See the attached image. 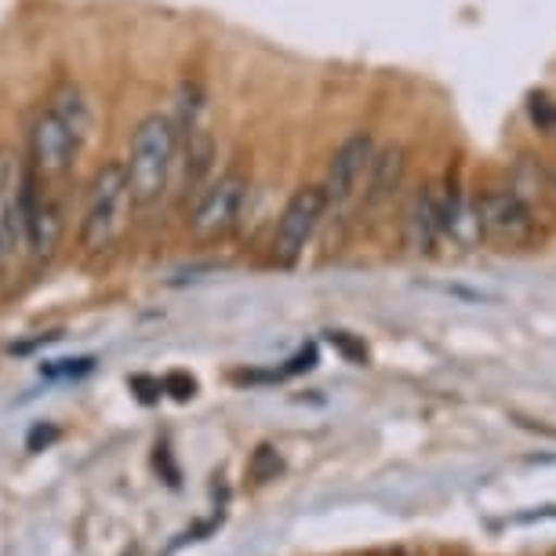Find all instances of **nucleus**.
<instances>
[{
	"instance_id": "aec40b11",
	"label": "nucleus",
	"mask_w": 556,
	"mask_h": 556,
	"mask_svg": "<svg viewBox=\"0 0 556 556\" xmlns=\"http://www.w3.org/2000/svg\"><path fill=\"white\" fill-rule=\"evenodd\" d=\"M528 113H531V121L539 124L542 131H553V124H556V102H549L545 96H534L528 102Z\"/></svg>"
},
{
	"instance_id": "bb28decb",
	"label": "nucleus",
	"mask_w": 556,
	"mask_h": 556,
	"mask_svg": "<svg viewBox=\"0 0 556 556\" xmlns=\"http://www.w3.org/2000/svg\"><path fill=\"white\" fill-rule=\"evenodd\" d=\"M553 131H556V124H553Z\"/></svg>"
},
{
	"instance_id": "423d86ee",
	"label": "nucleus",
	"mask_w": 556,
	"mask_h": 556,
	"mask_svg": "<svg viewBox=\"0 0 556 556\" xmlns=\"http://www.w3.org/2000/svg\"><path fill=\"white\" fill-rule=\"evenodd\" d=\"M371 156H375V135L371 131H353L334 146L328 172H324V182H320L324 197H328V212L331 207L350 204L353 197L361 193Z\"/></svg>"
},
{
	"instance_id": "6ab92c4d",
	"label": "nucleus",
	"mask_w": 556,
	"mask_h": 556,
	"mask_svg": "<svg viewBox=\"0 0 556 556\" xmlns=\"http://www.w3.org/2000/svg\"><path fill=\"white\" fill-rule=\"evenodd\" d=\"M128 386H131V393L139 396L142 404H156L164 396L161 379H150V375H135V379H128Z\"/></svg>"
},
{
	"instance_id": "f3484780",
	"label": "nucleus",
	"mask_w": 556,
	"mask_h": 556,
	"mask_svg": "<svg viewBox=\"0 0 556 556\" xmlns=\"http://www.w3.org/2000/svg\"><path fill=\"white\" fill-rule=\"evenodd\" d=\"M164 393L172 396V401L178 404H186V401H193L197 396V379L193 375H186V371H172V375H164Z\"/></svg>"
},
{
	"instance_id": "a211bd4d",
	"label": "nucleus",
	"mask_w": 556,
	"mask_h": 556,
	"mask_svg": "<svg viewBox=\"0 0 556 556\" xmlns=\"http://www.w3.org/2000/svg\"><path fill=\"white\" fill-rule=\"evenodd\" d=\"M328 342L339 350L345 361H353V364H367V345L364 342H356L350 331H328Z\"/></svg>"
},
{
	"instance_id": "4468645a",
	"label": "nucleus",
	"mask_w": 556,
	"mask_h": 556,
	"mask_svg": "<svg viewBox=\"0 0 556 556\" xmlns=\"http://www.w3.org/2000/svg\"><path fill=\"white\" fill-rule=\"evenodd\" d=\"M204 110H207V91L201 80H182L178 84V96H175V113H167L178 131V139L182 135H190L193 128H201L204 124Z\"/></svg>"
},
{
	"instance_id": "2eb2a0df",
	"label": "nucleus",
	"mask_w": 556,
	"mask_h": 556,
	"mask_svg": "<svg viewBox=\"0 0 556 556\" xmlns=\"http://www.w3.org/2000/svg\"><path fill=\"white\" fill-rule=\"evenodd\" d=\"M509 190L520 197L523 204L531 207L534 197H542V167L531 161V156H520L517 167H513L509 175Z\"/></svg>"
},
{
	"instance_id": "ddd939ff",
	"label": "nucleus",
	"mask_w": 556,
	"mask_h": 556,
	"mask_svg": "<svg viewBox=\"0 0 556 556\" xmlns=\"http://www.w3.org/2000/svg\"><path fill=\"white\" fill-rule=\"evenodd\" d=\"M48 110L66 124V131L80 142V150H84L91 139V128H96V117H91V102L80 91V84L77 80H59L55 88H51Z\"/></svg>"
},
{
	"instance_id": "9d476101",
	"label": "nucleus",
	"mask_w": 556,
	"mask_h": 556,
	"mask_svg": "<svg viewBox=\"0 0 556 556\" xmlns=\"http://www.w3.org/2000/svg\"><path fill=\"white\" fill-rule=\"evenodd\" d=\"M215 161H218V142L215 131L201 124L190 135L178 139V164H182V201L186 207L193 204V197L204 190L215 178Z\"/></svg>"
},
{
	"instance_id": "b1692460",
	"label": "nucleus",
	"mask_w": 556,
	"mask_h": 556,
	"mask_svg": "<svg viewBox=\"0 0 556 556\" xmlns=\"http://www.w3.org/2000/svg\"><path fill=\"white\" fill-rule=\"evenodd\" d=\"M156 469H164L167 484H172V488H178V469H175L172 455H167V447H156Z\"/></svg>"
},
{
	"instance_id": "39448f33",
	"label": "nucleus",
	"mask_w": 556,
	"mask_h": 556,
	"mask_svg": "<svg viewBox=\"0 0 556 556\" xmlns=\"http://www.w3.org/2000/svg\"><path fill=\"white\" fill-rule=\"evenodd\" d=\"M77 156H80V142L66 131V124H62L48 106L37 110L34 121H29L26 164L34 167V172L45 178V182H51V178L66 175L70 167L77 164Z\"/></svg>"
},
{
	"instance_id": "dca6fc26",
	"label": "nucleus",
	"mask_w": 556,
	"mask_h": 556,
	"mask_svg": "<svg viewBox=\"0 0 556 556\" xmlns=\"http://www.w3.org/2000/svg\"><path fill=\"white\" fill-rule=\"evenodd\" d=\"M285 469V458H280V451L273 447V444H262L255 455H251V462H248V473H251V480H258V484H266V480H273Z\"/></svg>"
},
{
	"instance_id": "4be33fe9",
	"label": "nucleus",
	"mask_w": 556,
	"mask_h": 556,
	"mask_svg": "<svg viewBox=\"0 0 556 556\" xmlns=\"http://www.w3.org/2000/svg\"><path fill=\"white\" fill-rule=\"evenodd\" d=\"M59 440V429L51 426V422H37L34 429H29V437H26V447L29 451H45L48 444H55Z\"/></svg>"
},
{
	"instance_id": "f03ea898",
	"label": "nucleus",
	"mask_w": 556,
	"mask_h": 556,
	"mask_svg": "<svg viewBox=\"0 0 556 556\" xmlns=\"http://www.w3.org/2000/svg\"><path fill=\"white\" fill-rule=\"evenodd\" d=\"M131 218V190L124 161H106L91 175L88 193L80 207V248L88 255H102L124 237Z\"/></svg>"
},
{
	"instance_id": "9b49d317",
	"label": "nucleus",
	"mask_w": 556,
	"mask_h": 556,
	"mask_svg": "<svg viewBox=\"0 0 556 556\" xmlns=\"http://www.w3.org/2000/svg\"><path fill=\"white\" fill-rule=\"evenodd\" d=\"M404 240L415 255H433L444 240L440 233V197L433 186H418L404 204Z\"/></svg>"
},
{
	"instance_id": "a878e982",
	"label": "nucleus",
	"mask_w": 556,
	"mask_h": 556,
	"mask_svg": "<svg viewBox=\"0 0 556 556\" xmlns=\"http://www.w3.org/2000/svg\"><path fill=\"white\" fill-rule=\"evenodd\" d=\"M0 266H4V248H0Z\"/></svg>"
},
{
	"instance_id": "7ed1b4c3",
	"label": "nucleus",
	"mask_w": 556,
	"mask_h": 556,
	"mask_svg": "<svg viewBox=\"0 0 556 556\" xmlns=\"http://www.w3.org/2000/svg\"><path fill=\"white\" fill-rule=\"evenodd\" d=\"M248 190H251V182H248V175L240 172V167H226V172H218L212 182H207L204 190L193 197L190 233L201 240V244L223 240L229 229L240 223Z\"/></svg>"
},
{
	"instance_id": "412c9836",
	"label": "nucleus",
	"mask_w": 556,
	"mask_h": 556,
	"mask_svg": "<svg viewBox=\"0 0 556 556\" xmlns=\"http://www.w3.org/2000/svg\"><path fill=\"white\" fill-rule=\"evenodd\" d=\"M317 367V345H306V350H299L295 356L288 361V367L280 371V379H288V375H302V371H313Z\"/></svg>"
},
{
	"instance_id": "0eeeda50",
	"label": "nucleus",
	"mask_w": 556,
	"mask_h": 556,
	"mask_svg": "<svg viewBox=\"0 0 556 556\" xmlns=\"http://www.w3.org/2000/svg\"><path fill=\"white\" fill-rule=\"evenodd\" d=\"M480 229L502 248H523L534 237V218L531 207L520 201L513 190H491L477 201Z\"/></svg>"
},
{
	"instance_id": "6e6552de",
	"label": "nucleus",
	"mask_w": 556,
	"mask_h": 556,
	"mask_svg": "<svg viewBox=\"0 0 556 556\" xmlns=\"http://www.w3.org/2000/svg\"><path fill=\"white\" fill-rule=\"evenodd\" d=\"M18 182H23V161L15 156V150L0 146V248H4V258L23 255L26 251Z\"/></svg>"
},
{
	"instance_id": "1a4fd4ad",
	"label": "nucleus",
	"mask_w": 556,
	"mask_h": 556,
	"mask_svg": "<svg viewBox=\"0 0 556 556\" xmlns=\"http://www.w3.org/2000/svg\"><path fill=\"white\" fill-rule=\"evenodd\" d=\"M404 178H407V153L404 146H375V156L367 164L364 175V207L367 212H382L386 204H393V197L404 190Z\"/></svg>"
},
{
	"instance_id": "f8f14e48",
	"label": "nucleus",
	"mask_w": 556,
	"mask_h": 556,
	"mask_svg": "<svg viewBox=\"0 0 556 556\" xmlns=\"http://www.w3.org/2000/svg\"><path fill=\"white\" fill-rule=\"evenodd\" d=\"M437 197H440V233L455 240L458 248H473L484 237L477 204L466 201L458 186H444V190H437Z\"/></svg>"
},
{
	"instance_id": "393cba45",
	"label": "nucleus",
	"mask_w": 556,
	"mask_h": 556,
	"mask_svg": "<svg viewBox=\"0 0 556 556\" xmlns=\"http://www.w3.org/2000/svg\"><path fill=\"white\" fill-rule=\"evenodd\" d=\"M549 186H553V190H556V164L549 167Z\"/></svg>"
},
{
	"instance_id": "f257e3e1",
	"label": "nucleus",
	"mask_w": 556,
	"mask_h": 556,
	"mask_svg": "<svg viewBox=\"0 0 556 556\" xmlns=\"http://www.w3.org/2000/svg\"><path fill=\"white\" fill-rule=\"evenodd\" d=\"M178 167V131L167 113H150L135 124L124 172H128L131 207L153 212L172 190V175Z\"/></svg>"
},
{
	"instance_id": "20e7f679",
	"label": "nucleus",
	"mask_w": 556,
	"mask_h": 556,
	"mask_svg": "<svg viewBox=\"0 0 556 556\" xmlns=\"http://www.w3.org/2000/svg\"><path fill=\"white\" fill-rule=\"evenodd\" d=\"M328 218V197L320 186H302L288 197V204L280 207L277 226H273L269 240V255L277 266H295L302 258V251L309 248V240L317 237L320 223Z\"/></svg>"
},
{
	"instance_id": "5701e85b",
	"label": "nucleus",
	"mask_w": 556,
	"mask_h": 556,
	"mask_svg": "<svg viewBox=\"0 0 556 556\" xmlns=\"http://www.w3.org/2000/svg\"><path fill=\"white\" fill-rule=\"evenodd\" d=\"M45 375H51V379H66V375H84V371H91V361H55V364H48V367H40Z\"/></svg>"
}]
</instances>
